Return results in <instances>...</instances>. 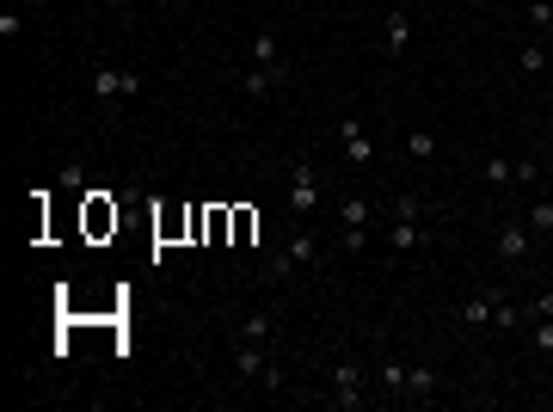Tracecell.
<instances>
[{
	"instance_id": "obj_11",
	"label": "cell",
	"mask_w": 553,
	"mask_h": 412,
	"mask_svg": "<svg viewBox=\"0 0 553 412\" xmlns=\"http://www.w3.org/2000/svg\"><path fill=\"white\" fill-rule=\"evenodd\" d=\"M265 363H271V351H265V344L234 339V376H240V381H258V376H265Z\"/></svg>"
},
{
	"instance_id": "obj_8",
	"label": "cell",
	"mask_w": 553,
	"mask_h": 412,
	"mask_svg": "<svg viewBox=\"0 0 553 412\" xmlns=\"http://www.w3.org/2000/svg\"><path fill=\"white\" fill-rule=\"evenodd\" d=\"M529 252H535V234H529V222H504V228H498V259H504V265H522Z\"/></svg>"
},
{
	"instance_id": "obj_13",
	"label": "cell",
	"mask_w": 553,
	"mask_h": 412,
	"mask_svg": "<svg viewBox=\"0 0 553 412\" xmlns=\"http://www.w3.org/2000/svg\"><path fill=\"white\" fill-rule=\"evenodd\" d=\"M437 388H443V376L431 363H406V400H437Z\"/></svg>"
},
{
	"instance_id": "obj_21",
	"label": "cell",
	"mask_w": 553,
	"mask_h": 412,
	"mask_svg": "<svg viewBox=\"0 0 553 412\" xmlns=\"http://www.w3.org/2000/svg\"><path fill=\"white\" fill-rule=\"evenodd\" d=\"M258 394H283V370L265 363V376H258Z\"/></svg>"
},
{
	"instance_id": "obj_25",
	"label": "cell",
	"mask_w": 553,
	"mask_h": 412,
	"mask_svg": "<svg viewBox=\"0 0 553 412\" xmlns=\"http://www.w3.org/2000/svg\"><path fill=\"white\" fill-rule=\"evenodd\" d=\"M529 320H553V296H535V308H529Z\"/></svg>"
},
{
	"instance_id": "obj_24",
	"label": "cell",
	"mask_w": 553,
	"mask_h": 412,
	"mask_svg": "<svg viewBox=\"0 0 553 412\" xmlns=\"http://www.w3.org/2000/svg\"><path fill=\"white\" fill-rule=\"evenodd\" d=\"M529 19H535V25H553V0H529Z\"/></svg>"
},
{
	"instance_id": "obj_22",
	"label": "cell",
	"mask_w": 553,
	"mask_h": 412,
	"mask_svg": "<svg viewBox=\"0 0 553 412\" xmlns=\"http://www.w3.org/2000/svg\"><path fill=\"white\" fill-rule=\"evenodd\" d=\"M517 62H522V74H535V69H548V50H535V43H529Z\"/></svg>"
},
{
	"instance_id": "obj_17",
	"label": "cell",
	"mask_w": 553,
	"mask_h": 412,
	"mask_svg": "<svg viewBox=\"0 0 553 412\" xmlns=\"http://www.w3.org/2000/svg\"><path fill=\"white\" fill-rule=\"evenodd\" d=\"M252 62H258V69H276V62H283V43H276L271 32H258L252 37Z\"/></svg>"
},
{
	"instance_id": "obj_26",
	"label": "cell",
	"mask_w": 553,
	"mask_h": 412,
	"mask_svg": "<svg viewBox=\"0 0 553 412\" xmlns=\"http://www.w3.org/2000/svg\"><path fill=\"white\" fill-rule=\"evenodd\" d=\"M111 6H117V13H130V0H111Z\"/></svg>"
},
{
	"instance_id": "obj_19",
	"label": "cell",
	"mask_w": 553,
	"mask_h": 412,
	"mask_svg": "<svg viewBox=\"0 0 553 412\" xmlns=\"http://www.w3.org/2000/svg\"><path fill=\"white\" fill-rule=\"evenodd\" d=\"M529 234H553V197L529 204Z\"/></svg>"
},
{
	"instance_id": "obj_15",
	"label": "cell",
	"mask_w": 553,
	"mask_h": 412,
	"mask_svg": "<svg viewBox=\"0 0 553 412\" xmlns=\"http://www.w3.org/2000/svg\"><path fill=\"white\" fill-rule=\"evenodd\" d=\"M381 394H394V400H406V363L400 357H381Z\"/></svg>"
},
{
	"instance_id": "obj_16",
	"label": "cell",
	"mask_w": 553,
	"mask_h": 412,
	"mask_svg": "<svg viewBox=\"0 0 553 412\" xmlns=\"http://www.w3.org/2000/svg\"><path fill=\"white\" fill-rule=\"evenodd\" d=\"M480 179H485V185H517V160L492 154V160H480Z\"/></svg>"
},
{
	"instance_id": "obj_14",
	"label": "cell",
	"mask_w": 553,
	"mask_h": 412,
	"mask_svg": "<svg viewBox=\"0 0 553 412\" xmlns=\"http://www.w3.org/2000/svg\"><path fill=\"white\" fill-rule=\"evenodd\" d=\"M234 339H246V344H271V339H276V320H271L265 308H252L240 326H234Z\"/></svg>"
},
{
	"instance_id": "obj_6",
	"label": "cell",
	"mask_w": 553,
	"mask_h": 412,
	"mask_svg": "<svg viewBox=\"0 0 553 412\" xmlns=\"http://www.w3.org/2000/svg\"><path fill=\"white\" fill-rule=\"evenodd\" d=\"M369 222H376V204L369 197H345V209H339V228H345V252H363L369 246Z\"/></svg>"
},
{
	"instance_id": "obj_20",
	"label": "cell",
	"mask_w": 553,
	"mask_h": 412,
	"mask_svg": "<svg viewBox=\"0 0 553 412\" xmlns=\"http://www.w3.org/2000/svg\"><path fill=\"white\" fill-rule=\"evenodd\" d=\"M529 344H535V351H548V357H553V320H529Z\"/></svg>"
},
{
	"instance_id": "obj_2",
	"label": "cell",
	"mask_w": 553,
	"mask_h": 412,
	"mask_svg": "<svg viewBox=\"0 0 553 412\" xmlns=\"http://www.w3.org/2000/svg\"><path fill=\"white\" fill-rule=\"evenodd\" d=\"M320 191H326L320 167H313V160H289V197H283V204H289L295 222H308L313 209H320Z\"/></svg>"
},
{
	"instance_id": "obj_7",
	"label": "cell",
	"mask_w": 553,
	"mask_h": 412,
	"mask_svg": "<svg viewBox=\"0 0 553 412\" xmlns=\"http://www.w3.org/2000/svg\"><path fill=\"white\" fill-rule=\"evenodd\" d=\"M339 148H345V160H357V167L376 160V142H369V130H363L357 117H339Z\"/></svg>"
},
{
	"instance_id": "obj_5",
	"label": "cell",
	"mask_w": 553,
	"mask_h": 412,
	"mask_svg": "<svg viewBox=\"0 0 553 412\" xmlns=\"http://www.w3.org/2000/svg\"><path fill=\"white\" fill-rule=\"evenodd\" d=\"M363 400H369V394H363V363H357V357H339V363H332V407L357 412Z\"/></svg>"
},
{
	"instance_id": "obj_12",
	"label": "cell",
	"mask_w": 553,
	"mask_h": 412,
	"mask_svg": "<svg viewBox=\"0 0 553 412\" xmlns=\"http://www.w3.org/2000/svg\"><path fill=\"white\" fill-rule=\"evenodd\" d=\"M498 302H504L498 289H480V296H467V302H461V326H492Z\"/></svg>"
},
{
	"instance_id": "obj_27",
	"label": "cell",
	"mask_w": 553,
	"mask_h": 412,
	"mask_svg": "<svg viewBox=\"0 0 553 412\" xmlns=\"http://www.w3.org/2000/svg\"><path fill=\"white\" fill-rule=\"evenodd\" d=\"M548 32H553V25H548Z\"/></svg>"
},
{
	"instance_id": "obj_1",
	"label": "cell",
	"mask_w": 553,
	"mask_h": 412,
	"mask_svg": "<svg viewBox=\"0 0 553 412\" xmlns=\"http://www.w3.org/2000/svg\"><path fill=\"white\" fill-rule=\"evenodd\" d=\"M320 259H326V246H320V234L295 222V228H289V241H283V246L271 252V259H265V277H271V283H289V277L313 271Z\"/></svg>"
},
{
	"instance_id": "obj_3",
	"label": "cell",
	"mask_w": 553,
	"mask_h": 412,
	"mask_svg": "<svg viewBox=\"0 0 553 412\" xmlns=\"http://www.w3.org/2000/svg\"><path fill=\"white\" fill-rule=\"evenodd\" d=\"M387 246H400V252H418L424 246V197H394V222H387Z\"/></svg>"
},
{
	"instance_id": "obj_23",
	"label": "cell",
	"mask_w": 553,
	"mask_h": 412,
	"mask_svg": "<svg viewBox=\"0 0 553 412\" xmlns=\"http://www.w3.org/2000/svg\"><path fill=\"white\" fill-rule=\"evenodd\" d=\"M25 32V13H0V37H19Z\"/></svg>"
},
{
	"instance_id": "obj_18",
	"label": "cell",
	"mask_w": 553,
	"mask_h": 412,
	"mask_svg": "<svg viewBox=\"0 0 553 412\" xmlns=\"http://www.w3.org/2000/svg\"><path fill=\"white\" fill-rule=\"evenodd\" d=\"M406 154H412V160H437V136H431V130H412V136H406Z\"/></svg>"
},
{
	"instance_id": "obj_9",
	"label": "cell",
	"mask_w": 553,
	"mask_h": 412,
	"mask_svg": "<svg viewBox=\"0 0 553 412\" xmlns=\"http://www.w3.org/2000/svg\"><path fill=\"white\" fill-rule=\"evenodd\" d=\"M276 87H289V62H276V69H252L240 74V93H252V99H265V93H276Z\"/></svg>"
},
{
	"instance_id": "obj_10",
	"label": "cell",
	"mask_w": 553,
	"mask_h": 412,
	"mask_svg": "<svg viewBox=\"0 0 553 412\" xmlns=\"http://www.w3.org/2000/svg\"><path fill=\"white\" fill-rule=\"evenodd\" d=\"M406 43H412V19L394 6V13L381 19V56H406Z\"/></svg>"
},
{
	"instance_id": "obj_4",
	"label": "cell",
	"mask_w": 553,
	"mask_h": 412,
	"mask_svg": "<svg viewBox=\"0 0 553 412\" xmlns=\"http://www.w3.org/2000/svg\"><path fill=\"white\" fill-rule=\"evenodd\" d=\"M86 80H93V99H99L104 111H117L123 99H136V93H141V74H130V69H104V62L86 74Z\"/></svg>"
}]
</instances>
